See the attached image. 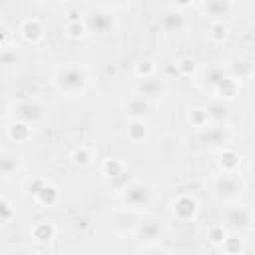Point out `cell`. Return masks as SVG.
Here are the masks:
<instances>
[{"instance_id": "6da1fadb", "label": "cell", "mask_w": 255, "mask_h": 255, "mask_svg": "<svg viewBox=\"0 0 255 255\" xmlns=\"http://www.w3.org/2000/svg\"><path fill=\"white\" fill-rule=\"evenodd\" d=\"M52 82L56 86V90L64 96H82L88 88L90 76L88 70L78 64V62H66L62 66L56 68Z\"/></svg>"}, {"instance_id": "7a4b0ae2", "label": "cell", "mask_w": 255, "mask_h": 255, "mask_svg": "<svg viewBox=\"0 0 255 255\" xmlns=\"http://www.w3.org/2000/svg\"><path fill=\"white\" fill-rule=\"evenodd\" d=\"M151 199H153V191H151V185L147 181L133 179V181H129V183H126L122 187V203H124V207L131 209L135 213L145 211L151 205Z\"/></svg>"}, {"instance_id": "3957f363", "label": "cell", "mask_w": 255, "mask_h": 255, "mask_svg": "<svg viewBox=\"0 0 255 255\" xmlns=\"http://www.w3.org/2000/svg\"><path fill=\"white\" fill-rule=\"evenodd\" d=\"M211 191L223 201H235L243 191V181L235 173H221L211 179Z\"/></svg>"}, {"instance_id": "277c9868", "label": "cell", "mask_w": 255, "mask_h": 255, "mask_svg": "<svg viewBox=\"0 0 255 255\" xmlns=\"http://www.w3.org/2000/svg\"><path fill=\"white\" fill-rule=\"evenodd\" d=\"M253 219H255V213L245 205H229L223 211V225L233 233L249 229L253 225Z\"/></svg>"}, {"instance_id": "5b68a950", "label": "cell", "mask_w": 255, "mask_h": 255, "mask_svg": "<svg viewBox=\"0 0 255 255\" xmlns=\"http://www.w3.org/2000/svg\"><path fill=\"white\" fill-rule=\"evenodd\" d=\"M139 213L128 209V207H116L110 215V227L118 233V235H133L137 225H139V219H137Z\"/></svg>"}, {"instance_id": "8992f818", "label": "cell", "mask_w": 255, "mask_h": 255, "mask_svg": "<svg viewBox=\"0 0 255 255\" xmlns=\"http://www.w3.org/2000/svg\"><path fill=\"white\" fill-rule=\"evenodd\" d=\"M169 209H171L173 217H177L179 221H189V219H193V217L197 215L199 203H197V199H195L193 195H189V193H179L177 197H173Z\"/></svg>"}, {"instance_id": "52a82bcc", "label": "cell", "mask_w": 255, "mask_h": 255, "mask_svg": "<svg viewBox=\"0 0 255 255\" xmlns=\"http://www.w3.org/2000/svg\"><path fill=\"white\" fill-rule=\"evenodd\" d=\"M86 26L94 34H108L114 28V14H110L104 8H90V12L84 18Z\"/></svg>"}, {"instance_id": "ba28073f", "label": "cell", "mask_w": 255, "mask_h": 255, "mask_svg": "<svg viewBox=\"0 0 255 255\" xmlns=\"http://www.w3.org/2000/svg\"><path fill=\"white\" fill-rule=\"evenodd\" d=\"M133 92L151 102V100H157V98H161L165 94V82L161 78H155V76L141 78V80H137L133 84Z\"/></svg>"}, {"instance_id": "9c48e42d", "label": "cell", "mask_w": 255, "mask_h": 255, "mask_svg": "<svg viewBox=\"0 0 255 255\" xmlns=\"http://www.w3.org/2000/svg\"><path fill=\"white\" fill-rule=\"evenodd\" d=\"M159 26L167 34H177L187 26V18L177 8H165L161 12V16H159Z\"/></svg>"}, {"instance_id": "30bf717a", "label": "cell", "mask_w": 255, "mask_h": 255, "mask_svg": "<svg viewBox=\"0 0 255 255\" xmlns=\"http://www.w3.org/2000/svg\"><path fill=\"white\" fill-rule=\"evenodd\" d=\"M141 243L145 241V243H153V241H157V239H161V235H163V225H161V221H157V219H147V221H141L139 225H137V229H135V233H133Z\"/></svg>"}, {"instance_id": "8fae6325", "label": "cell", "mask_w": 255, "mask_h": 255, "mask_svg": "<svg viewBox=\"0 0 255 255\" xmlns=\"http://www.w3.org/2000/svg\"><path fill=\"white\" fill-rule=\"evenodd\" d=\"M207 114H209V120L217 126H225L229 116H231V106L227 100H221V98H213L209 104H207Z\"/></svg>"}, {"instance_id": "7c38bea8", "label": "cell", "mask_w": 255, "mask_h": 255, "mask_svg": "<svg viewBox=\"0 0 255 255\" xmlns=\"http://www.w3.org/2000/svg\"><path fill=\"white\" fill-rule=\"evenodd\" d=\"M124 108H126V114L129 116V120H143V116H147L149 110H151V102L141 98V96H137V94H133V96H129L126 100Z\"/></svg>"}, {"instance_id": "4fadbf2b", "label": "cell", "mask_w": 255, "mask_h": 255, "mask_svg": "<svg viewBox=\"0 0 255 255\" xmlns=\"http://www.w3.org/2000/svg\"><path fill=\"white\" fill-rule=\"evenodd\" d=\"M20 36L26 40V42H38L42 36H44V26L38 18H26L22 24H20Z\"/></svg>"}, {"instance_id": "5bb4252c", "label": "cell", "mask_w": 255, "mask_h": 255, "mask_svg": "<svg viewBox=\"0 0 255 255\" xmlns=\"http://www.w3.org/2000/svg\"><path fill=\"white\" fill-rule=\"evenodd\" d=\"M126 135L129 141L133 143H139V141H145L147 135H149V126L145 120H129L126 124Z\"/></svg>"}, {"instance_id": "9a60e30c", "label": "cell", "mask_w": 255, "mask_h": 255, "mask_svg": "<svg viewBox=\"0 0 255 255\" xmlns=\"http://www.w3.org/2000/svg\"><path fill=\"white\" fill-rule=\"evenodd\" d=\"M217 163H219V169L223 173H231L233 175L239 169V165H241V155L235 149L225 147V149H221V153L217 157Z\"/></svg>"}, {"instance_id": "2e32d148", "label": "cell", "mask_w": 255, "mask_h": 255, "mask_svg": "<svg viewBox=\"0 0 255 255\" xmlns=\"http://www.w3.org/2000/svg\"><path fill=\"white\" fill-rule=\"evenodd\" d=\"M30 235L40 243H50L56 237V227L50 221H36L30 227Z\"/></svg>"}, {"instance_id": "e0dca14e", "label": "cell", "mask_w": 255, "mask_h": 255, "mask_svg": "<svg viewBox=\"0 0 255 255\" xmlns=\"http://www.w3.org/2000/svg\"><path fill=\"white\" fill-rule=\"evenodd\" d=\"M231 137V131L227 126H209L205 129V141L211 143V145H225Z\"/></svg>"}, {"instance_id": "ac0fdd59", "label": "cell", "mask_w": 255, "mask_h": 255, "mask_svg": "<svg viewBox=\"0 0 255 255\" xmlns=\"http://www.w3.org/2000/svg\"><path fill=\"white\" fill-rule=\"evenodd\" d=\"M199 8L203 10V14L221 20V16H227L233 10V2H203L199 4Z\"/></svg>"}, {"instance_id": "d6986e66", "label": "cell", "mask_w": 255, "mask_h": 255, "mask_svg": "<svg viewBox=\"0 0 255 255\" xmlns=\"http://www.w3.org/2000/svg\"><path fill=\"white\" fill-rule=\"evenodd\" d=\"M187 120H189V124H191L193 128H197V129H207L209 124H211L207 110L201 108V106H193V108H189V110H187Z\"/></svg>"}, {"instance_id": "ffe728a7", "label": "cell", "mask_w": 255, "mask_h": 255, "mask_svg": "<svg viewBox=\"0 0 255 255\" xmlns=\"http://www.w3.org/2000/svg\"><path fill=\"white\" fill-rule=\"evenodd\" d=\"M251 64L247 62V60H233L231 64H229V76L233 78V80H237L239 84H243L249 76H251Z\"/></svg>"}, {"instance_id": "44dd1931", "label": "cell", "mask_w": 255, "mask_h": 255, "mask_svg": "<svg viewBox=\"0 0 255 255\" xmlns=\"http://www.w3.org/2000/svg\"><path fill=\"white\" fill-rule=\"evenodd\" d=\"M229 74H225L223 72V66H209L207 70H205V74H203V82H205V86L211 90V92H215V88L227 78Z\"/></svg>"}, {"instance_id": "7402d4cb", "label": "cell", "mask_w": 255, "mask_h": 255, "mask_svg": "<svg viewBox=\"0 0 255 255\" xmlns=\"http://www.w3.org/2000/svg\"><path fill=\"white\" fill-rule=\"evenodd\" d=\"M239 88H241V84H239L237 80H233L231 76H227V78L215 88L213 94H215V98H221V100H227V102H229V100L239 92Z\"/></svg>"}, {"instance_id": "603a6c76", "label": "cell", "mask_w": 255, "mask_h": 255, "mask_svg": "<svg viewBox=\"0 0 255 255\" xmlns=\"http://www.w3.org/2000/svg\"><path fill=\"white\" fill-rule=\"evenodd\" d=\"M36 201H38L40 205H44V207H52V205H56V203L60 201V189L48 181V183L42 187V191L36 195Z\"/></svg>"}, {"instance_id": "cb8c5ba5", "label": "cell", "mask_w": 255, "mask_h": 255, "mask_svg": "<svg viewBox=\"0 0 255 255\" xmlns=\"http://www.w3.org/2000/svg\"><path fill=\"white\" fill-rule=\"evenodd\" d=\"M207 36H209L211 42L221 44V42H225L229 38V26L223 20H213L209 24V28H207Z\"/></svg>"}, {"instance_id": "d4e9b609", "label": "cell", "mask_w": 255, "mask_h": 255, "mask_svg": "<svg viewBox=\"0 0 255 255\" xmlns=\"http://www.w3.org/2000/svg\"><path fill=\"white\" fill-rule=\"evenodd\" d=\"M124 171H126V165H124L122 159L108 157V159H104V163H102V173H104L106 177H110V179H118L120 175H124Z\"/></svg>"}, {"instance_id": "484cf974", "label": "cell", "mask_w": 255, "mask_h": 255, "mask_svg": "<svg viewBox=\"0 0 255 255\" xmlns=\"http://www.w3.org/2000/svg\"><path fill=\"white\" fill-rule=\"evenodd\" d=\"M221 249L225 251V255H241L243 249H245V241L239 233H229L227 239L223 241Z\"/></svg>"}, {"instance_id": "4316f807", "label": "cell", "mask_w": 255, "mask_h": 255, "mask_svg": "<svg viewBox=\"0 0 255 255\" xmlns=\"http://www.w3.org/2000/svg\"><path fill=\"white\" fill-rule=\"evenodd\" d=\"M6 133H8V137H10L12 141L20 143V141L28 139V135H30V128H28V124H26V122L18 120V122H12V124L8 126Z\"/></svg>"}, {"instance_id": "83f0119b", "label": "cell", "mask_w": 255, "mask_h": 255, "mask_svg": "<svg viewBox=\"0 0 255 255\" xmlns=\"http://www.w3.org/2000/svg\"><path fill=\"white\" fill-rule=\"evenodd\" d=\"M227 235H229V229L223 223H213V225L207 227V239H209L211 245H223Z\"/></svg>"}, {"instance_id": "f1b7e54d", "label": "cell", "mask_w": 255, "mask_h": 255, "mask_svg": "<svg viewBox=\"0 0 255 255\" xmlns=\"http://www.w3.org/2000/svg\"><path fill=\"white\" fill-rule=\"evenodd\" d=\"M133 74L137 76V80H141V78H151V76L155 74V64H153L151 60H147V58L137 60V62L133 64Z\"/></svg>"}, {"instance_id": "f546056e", "label": "cell", "mask_w": 255, "mask_h": 255, "mask_svg": "<svg viewBox=\"0 0 255 255\" xmlns=\"http://www.w3.org/2000/svg\"><path fill=\"white\" fill-rule=\"evenodd\" d=\"M70 159H72V163H74V165L84 167V165H88V163L92 161V151H90L86 145H80V147H76V149L72 151Z\"/></svg>"}, {"instance_id": "4dcf8cb0", "label": "cell", "mask_w": 255, "mask_h": 255, "mask_svg": "<svg viewBox=\"0 0 255 255\" xmlns=\"http://www.w3.org/2000/svg\"><path fill=\"white\" fill-rule=\"evenodd\" d=\"M175 68L179 70V74H181V76H185V78H191V76L195 74V70H197V64H195V60H193V58H189V56H183V58H179V60H177Z\"/></svg>"}, {"instance_id": "1f68e13d", "label": "cell", "mask_w": 255, "mask_h": 255, "mask_svg": "<svg viewBox=\"0 0 255 255\" xmlns=\"http://www.w3.org/2000/svg\"><path fill=\"white\" fill-rule=\"evenodd\" d=\"M14 217H16V209L12 207V203L6 197H2L0 199V221H2V225H8Z\"/></svg>"}, {"instance_id": "d6a6232c", "label": "cell", "mask_w": 255, "mask_h": 255, "mask_svg": "<svg viewBox=\"0 0 255 255\" xmlns=\"http://www.w3.org/2000/svg\"><path fill=\"white\" fill-rule=\"evenodd\" d=\"M0 167H2V173H4V175H10V173L16 171V167H18V157L12 155V153H8V151H4V155H2V159H0Z\"/></svg>"}, {"instance_id": "836d02e7", "label": "cell", "mask_w": 255, "mask_h": 255, "mask_svg": "<svg viewBox=\"0 0 255 255\" xmlns=\"http://www.w3.org/2000/svg\"><path fill=\"white\" fill-rule=\"evenodd\" d=\"M38 116H40V110H38V106H34V104H24V106H20V110H18V118H20L22 122L36 120Z\"/></svg>"}, {"instance_id": "e575fe53", "label": "cell", "mask_w": 255, "mask_h": 255, "mask_svg": "<svg viewBox=\"0 0 255 255\" xmlns=\"http://www.w3.org/2000/svg\"><path fill=\"white\" fill-rule=\"evenodd\" d=\"M46 183H48V181H46L44 177H32V179L26 181V187H24V189H26L28 195H32V197L36 199V195L42 191V187H44Z\"/></svg>"}, {"instance_id": "d590c367", "label": "cell", "mask_w": 255, "mask_h": 255, "mask_svg": "<svg viewBox=\"0 0 255 255\" xmlns=\"http://www.w3.org/2000/svg\"><path fill=\"white\" fill-rule=\"evenodd\" d=\"M86 32H88V26H86L84 20H82V22L66 24V34H68L70 38H82V36H86Z\"/></svg>"}, {"instance_id": "8d00e7d4", "label": "cell", "mask_w": 255, "mask_h": 255, "mask_svg": "<svg viewBox=\"0 0 255 255\" xmlns=\"http://www.w3.org/2000/svg\"><path fill=\"white\" fill-rule=\"evenodd\" d=\"M137 255H169V253L159 245H145Z\"/></svg>"}, {"instance_id": "74e56055", "label": "cell", "mask_w": 255, "mask_h": 255, "mask_svg": "<svg viewBox=\"0 0 255 255\" xmlns=\"http://www.w3.org/2000/svg\"><path fill=\"white\" fill-rule=\"evenodd\" d=\"M84 14L80 12V10H76V8H72L68 14H66V24H72V22H82L84 18H82Z\"/></svg>"}, {"instance_id": "f35d334b", "label": "cell", "mask_w": 255, "mask_h": 255, "mask_svg": "<svg viewBox=\"0 0 255 255\" xmlns=\"http://www.w3.org/2000/svg\"><path fill=\"white\" fill-rule=\"evenodd\" d=\"M10 255H34V253L28 251V249H16V251H12Z\"/></svg>"}, {"instance_id": "ab89813d", "label": "cell", "mask_w": 255, "mask_h": 255, "mask_svg": "<svg viewBox=\"0 0 255 255\" xmlns=\"http://www.w3.org/2000/svg\"><path fill=\"white\" fill-rule=\"evenodd\" d=\"M249 171H251V175H255V159L249 163Z\"/></svg>"}]
</instances>
